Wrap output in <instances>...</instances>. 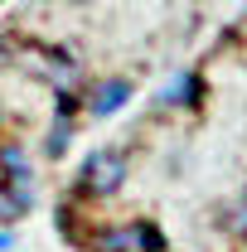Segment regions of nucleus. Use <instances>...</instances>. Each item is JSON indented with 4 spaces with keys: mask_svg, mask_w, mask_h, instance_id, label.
Segmentation results:
<instances>
[{
    "mask_svg": "<svg viewBox=\"0 0 247 252\" xmlns=\"http://www.w3.org/2000/svg\"><path fill=\"white\" fill-rule=\"evenodd\" d=\"M15 63H20L25 73H34V78H44V83L63 88V93L78 88V63L68 59L63 49H54V44H30V49L15 54Z\"/></svg>",
    "mask_w": 247,
    "mask_h": 252,
    "instance_id": "1",
    "label": "nucleus"
},
{
    "mask_svg": "<svg viewBox=\"0 0 247 252\" xmlns=\"http://www.w3.org/2000/svg\"><path fill=\"white\" fill-rule=\"evenodd\" d=\"M78 185L83 194H97V199H107V194H117L126 185V156L117 146H102L93 156L83 160V170H78Z\"/></svg>",
    "mask_w": 247,
    "mask_h": 252,
    "instance_id": "2",
    "label": "nucleus"
},
{
    "mask_svg": "<svg viewBox=\"0 0 247 252\" xmlns=\"http://www.w3.org/2000/svg\"><path fill=\"white\" fill-rule=\"evenodd\" d=\"M126 102H131V83L126 78H102V83H93L88 88V117H117Z\"/></svg>",
    "mask_w": 247,
    "mask_h": 252,
    "instance_id": "3",
    "label": "nucleus"
},
{
    "mask_svg": "<svg viewBox=\"0 0 247 252\" xmlns=\"http://www.w3.org/2000/svg\"><path fill=\"white\" fill-rule=\"evenodd\" d=\"M155 243L160 238H155V228H146V223H122V228H107L97 238L102 252H151Z\"/></svg>",
    "mask_w": 247,
    "mask_h": 252,
    "instance_id": "4",
    "label": "nucleus"
},
{
    "mask_svg": "<svg viewBox=\"0 0 247 252\" xmlns=\"http://www.w3.org/2000/svg\"><path fill=\"white\" fill-rule=\"evenodd\" d=\"M30 214V194L20 185H10V180H0V228H10V223H20Z\"/></svg>",
    "mask_w": 247,
    "mask_h": 252,
    "instance_id": "5",
    "label": "nucleus"
},
{
    "mask_svg": "<svg viewBox=\"0 0 247 252\" xmlns=\"http://www.w3.org/2000/svg\"><path fill=\"white\" fill-rule=\"evenodd\" d=\"M0 170H5L10 180H30V156H25L20 146H0Z\"/></svg>",
    "mask_w": 247,
    "mask_h": 252,
    "instance_id": "6",
    "label": "nucleus"
},
{
    "mask_svg": "<svg viewBox=\"0 0 247 252\" xmlns=\"http://www.w3.org/2000/svg\"><path fill=\"white\" fill-rule=\"evenodd\" d=\"M189 97H194V78L180 73V78H170V88L160 93V102H175V107H180V102H189Z\"/></svg>",
    "mask_w": 247,
    "mask_h": 252,
    "instance_id": "7",
    "label": "nucleus"
},
{
    "mask_svg": "<svg viewBox=\"0 0 247 252\" xmlns=\"http://www.w3.org/2000/svg\"><path fill=\"white\" fill-rule=\"evenodd\" d=\"M68 141H73V122L54 126V131H49V141H44V151H49V156H63V151H68Z\"/></svg>",
    "mask_w": 247,
    "mask_h": 252,
    "instance_id": "8",
    "label": "nucleus"
},
{
    "mask_svg": "<svg viewBox=\"0 0 247 252\" xmlns=\"http://www.w3.org/2000/svg\"><path fill=\"white\" fill-rule=\"evenodd\" d=\"M5 248H10V233H5V228H0V252H5Z\"/></svg>",
    "mask_w": 247,
    "mask_h": 252,
    "instance_id": "9",
    "label": "nucleus"
},
{
    "mask_svg": "<svg viewBox=\"0 0 247 252\" xmlns=\"http://www.w3.org/2000/svg\"><path fill=\"white\" fill-rule=\"evenodd\" d=\"M68 5H88V0H68Z\"/></svg>",
    "mask_w": 247,
    "mask_h": 252,
    "instance_id": "10",
    "label": "nucleus"
},
{
    "mask_svg": "<svg viewBox=\"0 0 247 252\" xmlns=\"http://www.w3.org/2000/svg\"><path fill=\"white\" fill-rule=\"evenodd\" d=\"M39 5H44V0H39Z\"/></svg>",
    "mask_w": 247,
    "mask_h": 252,
    "instance_id": "11",
    "label": "nucleus"
}]
</instances>
